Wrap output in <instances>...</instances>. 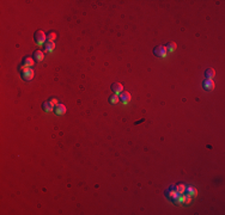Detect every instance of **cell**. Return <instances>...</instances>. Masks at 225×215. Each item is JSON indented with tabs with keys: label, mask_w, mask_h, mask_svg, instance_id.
I'll return each instance as SVG.
<instances>
[{
	"label": "cell",
	"mask_w": 225,
	"mask_h": 215,
	"mask_svg": "<svg viewBox=\"0 0 225 215\" xmlns=\"http://www.w3.org/2000/svg\"><path fill=\"white\" fill-rule=\"evenodd\" d=\"M214 81L212 80V79H205V80L202 81V87L206 90V91H213L214 90Z\"/></svg>",
	"instance_id": "5"
},
{
	"label": "cell",
	"mask_w": 225,
	"mask_h": 215,
	"mask_svg": "<svg viewBox=\"0 0 225 215\" xmlns=\"http://www.w3.org/2000/svg\"><path fill=\"white\" fill-rule=\"evenodd\" d=\"M204 75H205L206 79H212V78L215 77V71H214L213 68H207V69L205 71Z\"/></svg>",
	"instance_id": "11"
},
{
	"label": "cell",
	"mask_w": 225,
	"mask_h": 215,
	"mask_svg": "<svg viewBox=\"0 0 225 215\" xmlns=\"http://www.w3.org/2000/svg\"><path fill=\"white\" fill-rule=\"evenodd\" d=\"M42 109L43 111H46V113H50V111L54 110V108L50 105V103H48V102H44L43 104H42Z\"/></svg>",
	"instance_id": "14"
},
{
	"label": "cell",
	"mask_w": 225,
	"mask_h": 215,
	"mask_svg": "<svg viewBox=\"0 0 225 215\" xmlns=\"http://www.w3.org/2000/svg\"><path fill=\"white\" fill-rule=\"evenodd\" d=\"M49 103H50V105L53 106V108H55L56 105L59 104V102H58V99L56 98H50V100H49Z\"/></svg>",
	"instance_id": "20"
},
{
	"label": "cell",
	"mask_w": 225,
	"mask_h": 215,
	"mask_svg": "<svg viewBox=\"0 0 225 215\" xmlns=\"http://www.w3.org/2000/svg\"><path fill=\"white\" fill-rule=\"evenodd\" d=\"M174 189L181 195V194H184V191H186V185L182 184V183H180V184H176V185L174 187Z\"/></svg>",
	"instance_id": "12"
},
{
	"label": "cell",
	"mask_w": 225,
	"mask_h": 215,
	"mask_svg": "<svg viewBox=\"0 0 225 215\" xmlns=\"http://www.w3.org/2000/svg\"><path fill=\"white\" fill-rule=\"evenodd\" d=\"M165 47H166L168 52H171V53H172V52H175V50H176V48H177V44H176L175 42H169Z\"/></svg>",
	"instance_id": "17"
},
{
	"label": "cell",
	"mask_w": 225,
	"mask_h": 215,
	"mask_svg": "<svg viewBox=\"0 0 225 215\" xmlns=\"http://www.w3.org/2000/svg\"><path fill=\"white\" fill-rule=\"evenodd\" d=\"M67 113V109H66V106L63 105V104H59L55 106V114L56 115H59V116H61V115H65Z\"/></svg>",
	"instance_id": "7"
},
{
	"label": "cell",
	"mask_w": 225,
	"mask_h": 215,
	"mask_svg": "<svg viewBox=\"0 0 225 215\" xmlns=\"http://www.w3.org/2000/svg\"><path fill=\"white\" fill-rule=\"evenodd\" d=\"M56 37H58V35H56V33H54V31H50L49 34L47 35V41L48 42H54Z\"/></svg>",
	"instance_id": "16"
},
{
	"label": "cell",
	"mask_w": 225,
	"mask_h": 215,
	"mask_svg": "<svg viewBox=\"0 0 225 215\" xmlns=\"http://www.w3.org/2000/svg\"><path fill=\"white\" fill-rule=\"evenodd\" d=\"M111 91L115 92V94L116 93H121L123 91V85L121 83H114L111 85Z\"/></svg>",
	"instance_id": "8"
},
{
	"label": "cell",
	"mask_w": 225,
	"mask_h": 215,
	"mask_svg": "<svg viewBox=\"0 0 225 215\" xmlns=\"http://www.w3.org/2000/svg\"><path fill=\"white\" fill-rule=\"evenodd\" d=\"M35 65V59H33V58H25L24 59V62H23V67H27V68H31Z\"/></svg>",
	"instance_id": "9"
},
{
	"label": "cell",
	"mask_w": 225,
	"mask_h": 215,
	"mask_svg": "<svg viewBox=\"0 0 225 215\" xmlns=\"http://www.w3.org/2000/svg\"><path fill=\"white\" fill-rule=\"evenodd\" d=\"M120 102V97L117 94H112L109 97V103L110 104H117V103Z\"/></svg>",
	"instance_id": "18"
},
{
	"label": "cell",
	"mask_w": 225,
	"mask_h": 215,
	"mask_svg": "<svg viewBox=\"0 0 225 215\" xmlns=\"http://www.w3.org/2000/svg\"><path fill=\"white\" fill-rule=\"evenodd\" d=\"M153 54L158 58H165L168 55V49L165 45H157L153 49Z\"/></svg>",
	"instance_id": "3"
},
{
	"label": "cell",
	"mask_w": 225,
	"mask_h": 215,
	"mask_svg": "<svg viewBox=\"0 0 225 215\" xmlns=\"http://www.w3.org/2000/svg\"><path fill=\"white\" fill-rule=\"evenodd\" d=\"M20 72H22V78H23V80H25V81H30V80H33L34 79V75H35V72L33 68H27V67H23L20 66Z\"/></svg>",
	"instance_id": "1"
},
{
	"label": "cell",
	"mask_w": 225,
	"mask_h": 215,
	"mask_svg": "<svg viewBox=\"0 0 225 215\" xmlns=\"http://www.w3.org/2000/svg\"><path fill=\"white\" fill-rule=\"evenodd\" d=\"M34 59H35L36 61H38V62L43 61V59H44V53H43L42 50L37 49V50L34 53Z\"/></svg>",
	"instance_id": "10"
},
{
	"label": "cell",
	"mask_w": 225,
	"mask_h": 215,
	"mask_svg": "<svg viewBox=\"0 0 225 215\" xmlns=\"http://www.w3.org/2000/svg\"><path fill=\"white\" fill-rule=\"evenodd\" d=\"M186 191L188 193V195H190V196H196L198 195V190L194 187H186Z\"/></svg>",
	"instance_id": "13"
},
{
	"label": "cell",
	"mask_w": 225,
	"mask_h": 215,
	"mask_svg": "<svg viewBox=\"0 0 225 215\" xmlns=\"http://www.w3.org/2000/svg\"><path fill=\"white\" fill-rule=\"evenodd\" d=\"M120 100H122L123 104H128V103L131 102L132 97H131V93L130 92H127V91H122L121 93H120Z\"/></svg>",
	"instance_id": "6"
},
{
	"label": "cell",
	"mask_w": 225,
	"mask_h": 215,
	"mask_svg": "<svg viewBox=\"0 0 225 215\" xmlns=\"http://www.w3.org/2000/svg\"><path fill=\"white\" fill-rule=\"evenodd\" d=\"M164 194H165V196L169 198V200L172 201V202H175V200H176V198L179 197V195H180V194L177 193V191H176V190L174 189V187H170L168 190H165V191H164Z\"/></svg>",
	"instance_id": "4"
},
{
	"label": "cell",
	"mask_w": 225,
	"mask_h": 215,
	"mask_svg": "<svg viewBox=\"0 0 225 215\" xmlns=\"http://www.w3.org/2000/svg\"><path fill=\"white\" fill-rule=\"evenodd\" d=\"M190 202H192V196H190V195H188V194H187V195H184L183 203H184V204H189Z\"/></svg>",
	"instance_id": "19"
},
{
	"label": "cell",
	"mask_w": 225,
	"mask_h": 215,
	"mask_svg": "<svg viewBox=\"0 0 225 215\" xmlns=\"http://www.w3.org/2000/svg\"><path fill=\"white\" fill-rule=\"evenodd\" d=\"M55 49V43L54 42H47L46 43V52H48V53H52L53 50Z\"/></svg>",
	"instance_id": "15"
},
{
	"label": "cell",
	"mask_w": 225,
	"mask_h": 215,
	"mask_svg": "<svg viewBox=\"0 0 225 215\" xmlns=\"http://www.w3.org/2000/svg\"><path fill=\"white\" fill-rule=\"evenodd\" d=\"M34 38H35V43H36L37 45H42V44L46 43L47 35H46L44 31H42V30H37L36 33H35V35H34Z\"/></svg>",
	"instance_id": "2"
}]
</instances>
